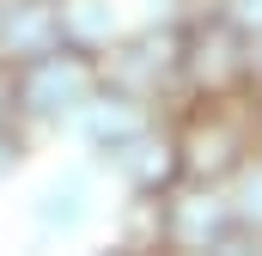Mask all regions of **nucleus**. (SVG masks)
Here are the masks:
<instances>
[{"label": "nucleus", "mask_w": 262, "mask_h": 256, "mask_svg": "<svg viewBox=\"0 0 262 256\" xmlns=\"http://www.w3.org/2000/svg\"><path fill=\"white\" fill-rule=\"evenodd\" d=\"M85 92H92V61L73 43L67 49L55 43V49H43V55L12 67V104L31 110V116H61L73 104H85Z\"/></svg>", "instance_id": "f257e3e1"}, {"label": "nucleus", "mask_w": 262, "mask_h": 256, "mask_svg": "<svg viewBox=\"0 0 262 256\" xmlns=\"http://www.w3.org/2000/svg\"><path fill=\"white\" fill-rule=\"evenodd\" d=\"M55 43H61V12L49 0H18L0 12V55L6 61H31Z\"/></svg>", "instance_id": "f03ea898"}, {"label": "nucleus", "mask_w": 262, "mask_h": 256, "mask_svg": "<svg viewBox=\"0 0 262 256\" xmlns=\"http://www.w3.org/2000/svg\"><path fill=\"white\" fill-rule=\"evenodd\" d=\"M183 153V165L201 171V177H220V171H232L238 165V153H244V134L226 122V110H207L189 134V146H177Z\"/></svg>", "instance_id": "7ed1b4c3"}, {"label": "nucleus", "mask_w": 262, "mask_h": 256, "mask_svg": "<svg viewBox=\"0 0 262 256\" xmlns=\"http://www.w3.org/2000/svg\"><path fill=\"white\" fill-rule=\"evenodd\" d=\"M165 238L171 244H183V250H195V244H226V207L220 201H177L171 214H165Z\"/></svg>", "instance_id": "20e7f679"}, {"label": "nucleus", "mask_w": 262, "mask_h": 256, "mask_svg": "<svg viewBox=\"0 0 262 256\" xmlns=\"http://www.w3.org/2000/svg\"><path fill=\"white\" fill-rule=\"evenodd\" d=\"M122 146H128V177L140 183V189L171 183V177H177V165H183V159H177V146H165V140L152 146V140H140V134H134V140H122Z\"/></svg>", "instance_id": "39448f33"}, {"label": "nucleus", "mask_w": 262, "mask_h": 256, "mask_svg": "<svg viewBox=\"0 0 262 256\" xmlns=\"http://www.w3.org/2000/svg\"><path fill=\"white\" fill-rule=\"evenodd\" d=\"M61 43L73 49H98V43H110V18L98 12V0H73L61 12Z\"/></svg>", "instance_id": "423d86ee"}, {"label": "nucleus", "mask_w": 262, "mask_h": 256, "mask_svg": "<svg viewBox=\"0 0 262 256\" xmlns=\"http://www.w3.org/2000/svg\"><path fill=\"white\" fill-rule=\"evenodd\" d=\"M92 134L122 146V140H134V134H140V110H134L128 98H104V104L92 110Z\"/></svg>", "instance_id": "0eeeda50"}, {"label": "nucleus", "mask_w": 262, "mask_h": 256, "mask_svg": "<svg viewBox=\"0 0 262 256\" xmlns=\"http://www.w3.org/2000/svg\"><path fill=\"white\" fill-rule=\"evenodd\" d=\"M6 110H12V61L0 55V116H6Z\"/></svg>", "instance_id": "6e6552de"}, {"label": "nucleus", "mask_w": 262, "mask_h": 256, "mask_svg": "<svg viewBox=\"0 0 262 256\" xmlns=\"http://www.w3.org/2000/svg\"><path fill=\"white\" fill-rule=\"evenodd\" d=\"M12 159H18V140H12V134H6V128H0V177H6V171H12Z\"/></svg>", "instance_id": "1a4fd4ad"}, {"label": "nucleus", "mask_w": 262, "mask_h": 256, "mask_svg": "<svg viewBox=\"0 0 262 256\" xmlns=\"http://www.w3.org/2000/svg\"><path fill=\"white\" fill-rule=\"evenodd\" d=\"M244 214H250V220H256V214H262V165H256V171H250V207H244Z\"/></svg>", "instance_id": "9d476101"}, {"label": "nucleus", "mask_w": 262, "mask_h": 256, "mask_svg": "<svg viewBox=\"0 0 262 256\" xmlns=\"http://www.w3.org/2000/svg\"><path fill=\"white\" fill-rule=\"evenodd\" d=\"M250 67H262V37H256V43H250Z\"/></svg>", "instance_id": "9b49d317"}]
</instances>
